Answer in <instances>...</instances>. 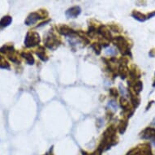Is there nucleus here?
<instances>
[{
	"label": "nucleus",
	"instance_id": "f257e3e1",
	"mask_svg": "<svg viewBox=\"0 0 155 155\" xmlns=\"http://www.w3.org/2000/svg\"><path fill=\"white\" fill-rule=\"evenodd\" d=\"M116 128L114 126H110L107 128V130L103 134V140L99 146L98 150L100 151L109 149L111 145H114L116 143Z\"/></svg>",
	"mask_w": 155,
	"mask_h": 155
},
{
	"label": "nucleus",
	"instance_id": "f03ea898",
	"mask_svg": "<svg viewBox=\"0 0 155 155\" xmlns=\"http://www.w3.org/2000/svg\"><path fill=\"white\" fill-rule=\"evenodd\" d=\"M113 42L117 47L118 50L124 54V55H129L130 54V48L129 44L127 41L124 37H115L113 39Z\"/></svg>",
	"mask_w": 155,
	"mask_h": 155
},
{
	"label": "nucleus",
	"instance_id": "7ed1b4c3",
	"mask_svg": "<svg viewBox=\"0 0 155 155\" xmlns=\"http://www.w3.org/2000/svg\"><path fill=\"white\" fill-rule=\"evenodd\" d=\"M40 43V37L36 32H29L25 39V45L26 47H33Z\"/></svg>",
	"mask_w": 155,
	"mask_h": 155
},
{
	"label": "nucleus",
	"instance_id": "20e7f679",
	"mask_svg": "<svg viewBox=\"0 0 155 155\" xmlns=\"http://www.w3.org/2000/svg\"><path fill=\"white\" fill-rule=\"evenodd\" d=\"M44 43L47 48L51 50H55L60 45V41L54 33H50L46 37V39L44 40Z\"/></svg>",
	"mask_w": 155,
	"mask_h": 155
},
{
	"label": "nucleus",
	"instance_id": "39448f33",
	"mask_svg": "<svg viewBox=\"0 0 155 155\" xmlns=\"http://www.w3.org/2000/svg\"><path fill=\"white\" fill-rule=\"evenodd\" d=\"M140 147L141 148H139L138 146L132 150L130 152H128L127 155H152L150 145L145 144L140 145Z\"/></svg>",
	"mask_w": 155,
	"mask_h": 155
},
{
	"label": "nucleus",
	"instance_id": "423d86ee",
	"mask_svg": "<svg viewBox=\"0 0 155 155\" xmlns=\"http://www.w3.org/2000/svg\"><path fill=\"white\" fill-rule=\"evenodd\" d=\"M47 12H46V14ZM48 15H45V13L44 14H41L40 12H33L30 13L28 16L27 17V19L25 21V23L26 25H32L33 24H35L37 21H38L39 20H41V19H44L45 17H46Z\"/></svg>",
	"mask_w": 155,
	"mask_h": 155
},
{
	"label": "nucleus",
	"instance_id": "0eeeda50",
	"mask_svg": "<svg viewBox=\"0 0 155 155\" xmlns=\"http://www.w3.org/2000/svg\"><path fill=\"white\" fill-rule=\"evenodd\" d=\"M141 138L146 140H151L155 145V128L153 127H147L141 132Z\"/></svg>",
	"mask_w": 155,
	"mask_h": 155
},
{
	"label": "nucleus",
	"instance_id": "6e6552de",
	"mask_svg": "<svg viewBox=\"0 0 155 155\" xmlns=\"http://www.w3.org/2000/svg\"><path fill=\"white\" fill-rule=\"evenodd\" d=\"M97 33H99L105 40H107V41H110L112 40L111 33H110L109 29H107L106 26H100L99 28H97Z\"/></svg>",
	"mask_w": 155,
	"mask_h": 155
},
{
	"label": "nucleus",
	"instance_id": "1a4fd4ad",
	"mask_svg": "<svg viewBox=\"0 0 155 155\" xmlns=\"http://www.w3.org/2000/svg\"><path fill=\"white\" fill-rule=\"evenodd\" d=\"M59 32L60 34L66 36V37H73V36L77 34V32L66 25H62L59 27Z\"/></svg>",
	"mask_w": 155,
	"mask_h": 155
},
{
	"label": "nucleus",
	"instance_id": "9d476101",
	"mask_svg": "<svg viewBox=\"0 0 155 155\" xmlns=\"http://www.w3.org/2000/svg\"><path fill=\"white\" fill-rule=\"evenodd\" d=\"M81 12V9L80 7H72L69 8L66 12V16L68 18H76Z\"/></svg>",
	"mask_w": 155,
	"mask_h": 155
},
{
	"label": "nucleus",
	"instance_id": "9b49d317",
	"mask_svg": "<svg viewBox=\"0 0 155 155\" xmlns=\"http://www.w3.org/2000/svg\"><path fill=\"white\" fill-rule=\"evenodd\" d=\"M36 54L39 57V59L42 60V61H47L48 60V57L46 55V51H45V49H44L43 46H40L38 49V51H36Z\"/></svg>",
	"mask_w": 155,
	"mask_h": 155
},
{
	"label": "nucleus",
	"instance_id": "f8f14e48",
	"mask_svg": "<svg viewBox=\"0 0 155 155\" xmlns=\"http://www.w3.org/2000/svg\"><path fill=\"white\" fill-rule=\"evenodd\" d=\"M12 21V18L9 16V15H6V16H3L1 21H0V28H3L8 27Z\"/></svg>",
	"mask_w": 155,
	"mask_h": 155
},
{
	"label": "nucleus",
	"instance_id": "ddd939ff",
	"mask_svg": "<svg viewBox=\"0 0 155 155\" xmlns=\"http://www.w3.org/2000/svg\"><path fill=\"white\" fill-rule=\"evenodd\" d=\"M0 52L3 54H7L8 55H9L11 54L15 53V49H14L13 46L4 45V46L0 48Z\"/></svg>",
	"mask_w": 155,
	"mask_h": 155
},
{
	"label": "nucleus",
	"instance_id": "4468645a",
	"mask_svg": "<svg viewBox=\"0 0 155 155\" xmlns=\"http://www.w3.org/2000/svg\"><path fill=\"white\" fill-rule=\"evenodd\" d=\"M22 57L25 58V59L26 60V63L29 65H33L34 64V59H33L32 54L29 53V52H23L21 54Z\"/></svg>",
	"mask_w": 155,
	"mask_h": 155
},
{
	"label": "nucleus",
	"instance_id": "2eb2a0df",
	"mask_svg": "<svg viewBox=\"0 0 155 155\" xmlns=\"http://www.w3.org/2000/svg\"><path fill=\"white\" fill-rule=\"evenodd\" d=\"M132 15L136 20H137L139 21H145V20H147V16H145V15H143V14H141V13L137 12V11H134L132 12Z\"/></svg>",
	"mask_w": 155,
	"mask_h": 155
},
{
	"label": "nucleus",
	"instance_id": "dca6fc26",
	"mask_svg": "<svg viewBox=\"0 0 155 155\" xmlns=\"http://www.w3.org/2000/svg\"><path fill=\"white\" fill-rule=\"evenodd\" d=\"M0 68H10V65L8 62L6 61L5 59L3 56L0 55Z\"/></svg>",
	"mask_w": 155,
	"mask_h": 155
},
{
	"label": "nucleus",
	"instance_id": "f3484780",
	"mask_svg": "<svg viewBox=\"0 0 155 155\" xmlns=\"http://www.w3.org/2000/svg\"><path fill=\"white\" fill-rule=\"evenodd\" d=\"M127 126V120H122V121L120 122V125H119V130H120V132L121 133V134L125 132Z\"/></svg>",
	"mask_w": 155,
	"mask_h": 155
},
{
	"label": "nucleus",
	"instance_id": "a211bd4d",
	"mask_svg": "<svg viewBox=\"0 0 155 155\" xmlns=\"http://www.w3.org/2000/svg\"><path fill=\"white\" fill-rule=\"evenodd\" d=\"M91 47L94 50L95 53L97 54H99L101 53V50H102V46L100 45L99 43H94L93 45H91Z\"/></svg>",
	"mask_w": 155,
	"mask_h": 155
},
{
	"label": "nucleus",
	"instance_id": "6ab92c4d",
	"mask_svg": "<svg viewBox=\"0 0 155 155\" xmlns=\"http://www.w3.org/2000/svg\"><path fill=\"white\" fill-rule=\"evenodd\" d=\"M105 53L107 54V55H115L116 54V51L114 50V48H112V47H109V48H107L105 51Z\"/></svg>",
	"mask_w": 155,
	"mask_h": 155
},
{
	"label": "nucleus",
	"instance_id": "aec40b11",
	"mask_svg": "<svg viewBox=\"0 0 155 155\" xmlns=\"http://www.w3.org/2000/svg\"><path fill=\"white\" fill-rule=\"evenodd\" d=\"M110 94L113 97H117L118 96V92L115 89H110Z\"/></svg>",
	"mask_w": 155,
	"mask_h": 155
},
{
	"label": "nucleus",
	"instance_id": "412c9836",
	"mask_svg": "<svg viewBox=\"0 0 155 155\" xmlns=\"http://www.w3.org/2000/svg\"><path fill=\"white\" fill-rule=\"evenodd\" d=\"M110 107H113V109L114 110H117V104H116V102H114V101H111V102H109V104H108Z\"/></svg>",
	"mask_w": 155,
	"mask_h": 155
},
{
	"label": "nucleus",
	"instance_id": "4be33fe9",
	"mask_svg": "<svg viewBox=\"0 0 155 155\" xmlns=\"http://www.w3.org/2000/svg\"><path fill=\"white\" fill-rule=\"evenodd\" d=\"M120 92H121V94H123V96L124 97L126 96L127 93H126V91H125V89L124 88V86H122V84H120Z\"/></svg>",
	"mask_w": 155,
	"mask_h": 155
},
{
	"label": "nucleus",
	"instance_id": "5701e85b",
	"mask_svg": "<svg viewBox=\"0 0 155 155\" xmlns=\"http://www.w3.org/2000/svg\"><path fill=\"white\" fill-rule=\"evenodd\" d=\"M153 86L155 87V81H154V84H153Z\"/></svg>",
	"mask_w": 155,
	"mask_h": 155
},
{
	"label": "nucleus",
	"instance_id": "b1692460",
	"mask_svg": "<svg viewBox=\"0 0 155 155\" xmlns=\"http://www.w3.org/2000/svg\"><path fill=\"white\" fill-rule=\"evenodd\" d=\"M154 124H155V123H154Z\"/></svg>",
	"mask_w": 155,
	"mask_h": 155
}]
</instances>
